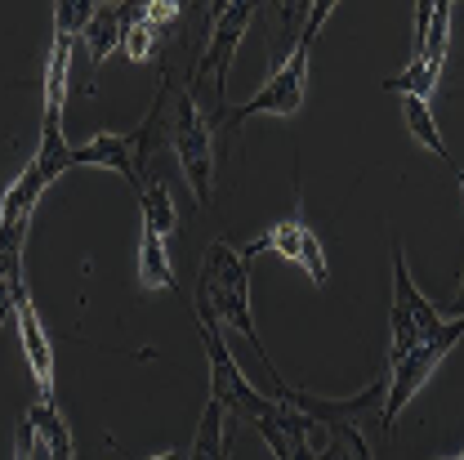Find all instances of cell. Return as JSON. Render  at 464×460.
Returning <instances> with one entry per match:
<instances>
[{
    "instance_id": "obj_23",
    "label": "cell",
    "mask_w": 464,
    "mask_h": 460,
    "mask_svg": "<svg viewBox=\"0 0 464 460\" xmlns=\"http://www.w3.org/2000/svg\"><path fill=\"white\" fill-rule=\"evenodd\" d=\"M143 14H148L161 32H170L174 23H179V14H183V5H179V0H148V5H143Z\"/></svg>"
},
{
    "instance_id": "obj_27",
    "label": "cell",
    "mask_w": 464,
    "mask_h": 460,
    "mask_svg": "<svg viewBox=\"0 0 464 460\" xmlns=\"http://www.w3.org/2000/svg\"><path fill=\"white\" fill-rule=\"evenodd\" d=\"M451 460H464V452H460V456H451Z\"/></svg>"
},
{
    "instance_id": "obj_18",
    "label": "cell",
    "mask_w": 464,
    "mask_h": 460,
    "mask_svg": "<svg viewBox=\"0 0 464 460\" xmlns=\"http://www.w3.org/2000/svg\"><path fill=\"white\" fill-rule=\"evenodd\" d=\"M139 206H143V229L157 232V237H170L174 232V197H170V183H166L161 174H148V179H143Z\"/></svg>"
},
{
    "instance_id": "obj_7",
    "label": "cell",
    "mask_w": 464,
    "mask_h": 460,
    "mask_svg": "<svg viewBox=\"0 0 464 460\" xmlns=\"http://www.w3.org/2000/svg\"><path fill=\"white\" fill-rule=\"evenodd\" d=\"M197 327H201V345H206V362H210V403H219L224 411L232 416H246L250 425L268 411V394H259L250 380H246V371L237 367V357H232L228 340H224V327L206 313V308H197Z\"/></svg>"
},
{
    "instance_id": "obj_4",
    "label": "cell",
    "mask_w": 464,
    "mask_h": 460,
    "mask_svg": "<svg viewBox=\"0 0 464 460\" xmlns=\"http://www.w3.org/2000/svg\"><path fill=\"white\" fill-rule=\"evenodd\" d=\"M451 0H420L415 5V58L411 67L389 76L380 90L402 94V99H433L442 67H447V45H451Z\"/></svg>"
},
{
    "instance_id": "obj_17",
    "label": "cell",
    "mask_w": 464,
    "mask_h": 460,
    "mask_svg": "<svg viewBox=\"0 0 464 460\" xmlns=\"http://www.w3.org/2000/svg\"><path fill=\"white\" fill-rule=\"evenodd\" d=\"M402 121H406V130H411V139H420L433 157H442L447 161V171L456 174L460 171V161L447 152V139L438 134V121H433V108L424 103V99H402Z\"/></svg>"
},
{
    "instance_id": "obj_1",
    "label": "cell",
    "mask_w": 464,
    "mask_h": 460,
    "mask_svg": "<svg viewBox=\"0 0 464 460\" xmlns=\"http://www.w3.org/2000/svg\"><path fill=\"white\" fill-rule=\"evenodd\" d=\"M197 308H206L219 327H232L237 336H246L250 348L259 353V362L268 367V380L282 385V371L273 367L268 345L259 340L255 327V308H250V259L246 250H232L228 241H210L201 273H197Z\"/></svg>"
},
{
    "instance_id": "obj_13",
    "label": "cell",
    "mask_w": 464,
    "mask_h": 460,
    "mask_svg": "<svg viewBox=\"0 0 464 460\" xmlns=\"http://www.w3.org/2000/svg\"><path fill=\"white\" fill-rule=\"evenodd\" d=\"M255 429L264 434L268 452L277 460H317V447H313V420L290 406L286 398H273L268 411L255 420Z\"/></svg>"
},
{
    "instance_id": "obj_8",
    "label": "cell",
    "mask_w": 464,
    "mask_h": 460,
    "mask_svg": "<svg viewBox=\"0 0 464 460\" xmlns=\"http://www.w3.org/2000/svg\"><path fill=\"white\" fill-rule=\"evenodd\" d=\"M447 318L420 295V287L411 282V269H406V250L402 241L393 237V313H389V367L402 362L411 348L420 345L424 336H433Z\"/></svg>"
},
{
    "instance_id": "obj_3",
    "label": "cell",
    "mask_w": 464,
    "mask_h": 460,
    "mask_svg": "<svg viewBox=\"0 0 464 460\" xmlns=\"http://www.w3.org/2000/svg\"><path fill=\"white\" fill-rule=\"evenodd\" d=\"M250 18H255V5H250V0H224V5H215L210 41H206L201 58L192 63V85H188V90H192V99H197V103H201V94L210 99V108H206L210 121H224L232 54H237V45H241V36H246Z\"/></svg>"
},
{
    "instance_id": "obj_10",
    "label": "cell",
    "mask_w": 464,
    "mask_h": 460,
    "mask_svg": "<svg viewBox=\"0 0 464 460\" xmlns=\"http://www.w3.org/2000/svg\"><path fill=\"white\" fill-rule=\"evenodd\" d=\"M9 290H14V322H18V340H23L27 371H32L36 389H41V403H54V345H50V336L41 327V313H36V304L27 295V282L14 278Z\"/></svg>"
},
{
    "instance_id": "obj_9",
    "label": "cell",
    "mask_w": 464,
    "mask_h": 460,
    "mask_svg": "<svg viewBox=\"0 0 464 460\" xmlns=\"http://www.w3.org/2000/svg\"><path fill=\"white\" fill-rule=\"evenodd\" d=\"M50 188V179L41 174L36 161H27V171L18 174L0 201V273L14 282L23 278L18 264H23V241H27V229H32V215L41 206V192Z\"/></svg>"
},
{
    "instance_id": "obj_22",
    "label": "cell",
    "mask_w": 464,
    "mask_h": 460,
    "mask_svg": "<svg viewBox=\"0 0 464 460\" xmlns=\"http://www.w3.org/2000/svg\"><path fill=\"white\" fill-rule=\"evenodd\" d=\"M36 452H41V438H36L32 416L23 411L18 416V429H14V460H36Z\"/></svg>"
},
{
    "instance_id": "obj_11",
    "label": "cell",
    "mask_w": 464,
    "mask_h": 460,
    "mask_svg": "<svg viewBox=\"0 0 464 460\" xmlns=\"http://www.w3.org/2000/svg\"><path fill=\"white\" fill-rule=\"evenodd\" d=\"M72 166H103V171L125 174V183L134 192H143V179H148V148H143V134L130 130V134H94L90 143L72 148Z\"/></svg>"
},
{
    "instance_id": "obj_2",
    "label": "cell",
    "mask_w": 464,
    "mask_h": 460,
    "mask_svg": "<svg viewBox=\"0 0 464 460\" xmlns=\"http://www.w3.org/2000/svg\"><path fill=\"white\" fill-rule=\"evenodd\" d=\"M335 14V5L331 0H317L313 9H308V23H304V36L290 45V54L282 58V67L268 76V85L264 90H255L241 108H232L224 116V130L237 134L241 130V121H250V116H295L304 108V81H308V54H313V41H317V32H322V23Z\"/></svg>"
},
{
    "instance_id": "obj_6",
    "label": "cell",
    "mask_w": 464,
    "mask_h": 460,
    "mask_svg": "<svg viewBox=\"0 0 464 460\" xmlns=\"http://www.w3.org/2000/svg\"><path fill=\"white\" fill-rule=\"evenodd\" d=\"M460 336H464V318H451V322H442L433 336H424L402 362H393V367L384 371V411H380V429H393V425H398V416L406 411V403L424 389V380L438 371V362L460 345Z\"/></svg>"
},
{
    "instance_id": "obj_14",
    "label": "cell",
    "mask_w": 464,
    "mask_h": 460,
    "mask_svg": "<svg viewBox=\"0 0 464 460\" xmlns=\"http://www.w3.org/2000/svg\"><path fill=\"white\" fill-rule=\"evenodd\" d=\"M130 14H134V5H94V18H90V27H85V36L76 45V50L90 54V81L103 67V58L112 54V50H121V36H125Z\"/></svg>"
},
{
    "instance_id": "obj_26",
    "label": "cell",
    "mask_w": 464,
    "mask_h": 460,
    "mask_svg": "<svg viewBox=\"0 0 464 460\" xmlns=\"http://www.w3.org/2000/svg\"><path fill=\"white\" fill-rule=\"evenodd\" d=\"M456 183H460V192H464V166H460V171H456Z\"/></svg>"
},
{
    "instance_id": "obj_12",
    "label": "cell",
    "mask_w": 464,
    "mask_h": 460,
    "mask_svg": "<svg viewBox=\"0 0 464 460\" xmlns=\"http://www.w3.org/2000/svg\"><path fill=\"white\" fill-rule=\"evenodd\" d=\"M264 250H277L282 259L299 264L317 287H326V278H331V269H326V250H322L317 232L308 229L304 220H282V224H273L259 241L246 246V259H255V255H264Z\"/></svg>"
},
{
    "instance_id": "obj_20",
    "label": "cell",
    "mask_w": 464,
    "mask_h": 460,
    "mask_svg": "<svg viewBox=\"0 0 464 460\" xmlns=\"http://www.w3.org/2000/svg\"><path fill=\"white\" fill-rule=\"evenodd\" d=\"M161 27L143 14V5H134V14H130V23H125V36H121V54L130 58V63H148V58L161 50Z\"/></svg>"
},
{
    "instance_id": "obj_25",
    "label": "cell",
    "mask_w": 464,
    "mask_h": 460,
    "mask_svg": "<svg viewBox=\"0 0 464 460\" xmlns=\"http://www.w3.org/2000/svg\"><path fill=\"white\" fill-rule=\"evenodd\" d=\"M152 460H188L183 452H161V456H152Z\"/></svg>"
},
{
    "instance_id": "obj_16",
    "label": "cell",
    "mask_w": 464,
    "mask_h": 460,
    "mask_svg": "<svg viewBox=\"0 0 464 460\" xmlns=\"http://www.w3.org/2000/svg\"><path fill=\"white\" fill-rule=\"evenodd\" d=\"M32 425H36V438H41V452L50 460H76V443H72V429L67 420L58 416L54 403H32L27 406Z\"/></svg>"
},
{
    "instance_id": "obj_5",
    "label": "cell",
    "mask_w": 464,
    "mask_h": 460,
    "mask_svg": "<svg viewBox=\"0 0 464 460\" xmlns=\"http://www.w3.org/2000/svg\"><path fill=\"white\" fill-rule=\"evenodd\" d=\"M170 148L179 157V166L192 183V197L201 206L215 201V125L206 108L192 99L188 85H174V99H170Z\"/></svg>"
},
{
    "instance_id": "obj_15",
    "label": "cell",
    "mask_w": 464,
    "mask_h": 460,
    "mask_svg": "<svg viewBox=\"0 0 464 460\" xmlns=\"http://www.w3.org/2000/svg\"><path fill=\"white\" fill-rule=\"evenodd\" d=\"M232 447V420L219 403H206L201 420H197V434H192V447L188 460H228Z\"/></svg>"
},
{
    "instance_id": "obj_19",
    "label": "cell",
    "mask_w": 464,
    "mask_h": 460,
    "mask_svg": "<svg viewBox=\"0 0 464 460\" xmlns=\"http://www.w3.org/2000/svg\"><path fill=\"white\" fill-rule=\"evenodd\" d=\"M139 282L148 290H174V269L170 255H166V237L143 229L139 237Z\"/></svg>"
},
{
    "instance_id": "obj_21",
    "label": "cell",
    "mask_w": 464,
    "mask_h": 460,
    "mask_svg": "<svg viewBox=\"0 0 464 460\" xmlns=\"http://www.w3.org/2000/svg\"><path fill=\"white\" fill-rule=\"evenodd\" d=\"M317 460H371V447L362 443V429H335Z\"/></svg>"
},
{
    "instance_id": "obj_24",
    "label": "cell",
    "mask_w": 464,
    "mask_h": 460,
    "mask_svg": "<svg viewBox=\"0 0 464 460\" xmlns=\"http://www.w3.org/2000/svg\"><path fill=\"white\" fill-rule=\"evenodd\" d=\"M447 313H451V318H464V278H460V287H456V299H451Z\"/></svg>"
}]
</instances>
